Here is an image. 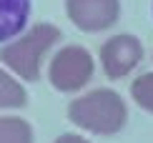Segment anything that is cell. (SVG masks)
<instances>
[{
	"instance_id": "cell-9",
	"label": "cell",
	"mask_w": 153,
	"mask_h": 143,
	"mask_svg": "<svg viewBox=\"0 0 153 143\" xmlns=\"http://www.w3.org/2000/svg\"><path fill=\"white\" fill-rule=\"evenodd\" d=\"M131 98L138 108L153 113V73H143L131 83Z\"/></svg>"
},
{
	"instance_id": "cell-1",
	"label": "cell",
	"mask_w": 153,
	"mask_h": 143,
	"mask_svg": "<svg viewBox=\"0 0 153 143\" xmlns=\"http://www.w3.org/2000/svg\"><path fill=\"white\" fill-rule=\"evenodd\" d=\"M68 118L73 126L98 136H113L128 121V108L123 98L111 88H95L91 93L71 101Z\"/></svg>"
},
{
	"instance_id": "cell-2",
	"label": "cell",
	"mask_w": 153,
	"mask_h": 143,
	"mask_svg": "<svg viewBox=\"0 0 153 143\" xmlns=\"http://www.w3.org/2000/svg\"><path fill=\"white\" fill-rule=\"evenodd\" d=\"M58 40H60V30L55 25L38 23L0 48V63L15 75H20L23 80H38L43 58Z\"/></svg>"
},
{
	"instance_id": "cell-6",
	"label": "cell",
	"mask_w": 153,
	"mask_h": 143,
	"mask_svg": "<svg viewBox=\"0 0 153 143\" xmlns=\"http://www.w3.org/2000/svg\"><path fill=\"white\" fill-rule=\"evenodd\" d=\"M30 18V0H0V43L23 35Z\"/></svg>"
},
{
	"instance_id": "cell-10",
	"label": "cell",
	"mask_w": 153,
	"mask_h": 143,
	"mask_svg": "<svg viewBox=\"0 0 153 143\" xmlns=\"http://www.w3.org/2000/svg\"><path fill=\"white\" fill-rule=\"evenodd\" d=\"M53 143H91V141H85V138L78 136V133H63L60 138H55Z\"/></svg>"
},
{
	"instance_id": "cell-5",
	"label": "cell",
	"mask_w": 153,
	"mask_h": 143,
	"mask_svg": "<svg viewBox=\"0 0 153 143\" xmlns=\"http://www.w3.org/2000/svg\"><path fill=\"white\" fill-rule=\"evenodd\" d=\"M71 23L83 33H100L116 25L120 15V0H65Z\"/></svg>"
},
{
	"instance_id": "cell-4",
	"label": "cell",
	"mask_w": 153,
	"mask_h": 143,
	"mask_svg": "<svg viewBox=\"0 0 153 143\" xmlns=\"http://www.w3.org/2000/svg\"><path fill=\"white\" fill-rule=\"evenodd\" d=\"M143 58V45L136 35L131 33H118L111 35L100 45V66L111 80H120L141 63Z\"/></svg>"
},
{
	"instance_id": "cell-3",
	"label": "cell",
	"mask_w": 153,
	"mask_h": 143,
	"mask_svg": "<svg viewBox=\"0 0 153 143\" xmlns=\"http://www.w3.org/2000/svg\"><path fill=\"white\" fill-rule=\"evenodd\" d=\"M48 78L60 93H78L93 78V55L83 45H65L53 55Z\"/></svg>"
},
{
	"instance_id": "cell-8",
	"label": "cell",
	"mask_w": 153,
	"mask_h": 143,
	"mask_svg": "<svg viewBox=\"0 0 153 143\" xmlns=\"http://www.w3.org/2000/svg\"><path fill=\"white\" fill-rule=\"evenodd\" d=\"M0 143H33V128L28 121L15 115L0 118Z\"/></svg>"
},
{
	"instance_id": "cell-7",
	"label": "cell",
	"mask_w": 153,
	"mask_h": 143,
	"mask_svg": "<svg viewBox=\"0 0 153 143\" xmlns=\"http://www.w3.org/2000/svg\"><path fill=\"white\" fill-rule=\"evenodd\" d=\"M28 103V93L20 86V80H15L8 70L0 68V108H23Z\"/></svg>"
}]
</instances>
